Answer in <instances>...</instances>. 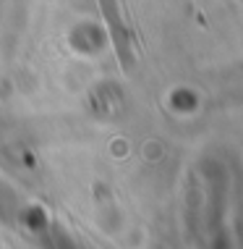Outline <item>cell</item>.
Wrapping results in <instances>:
<instances>
[{
    "label": "cell",
    "instance_id": "obj_1",
    "mask_svg": "<svg viewBox=\"0 0 243 249\" xmlns=\"http://www.w3.org/2000/svg\"><path fill=\"white\" fill-rule=\"evenodd\" d=\"M97 5H99V13H102V21L107 26V35H110L113 45H115L120 66H123V69H131L133 66V35L126 26L123 16H120L118 0H97Z\"/></svg>",
    "mask_w": 243,
    "mask_h": 249
}]
</instances>
